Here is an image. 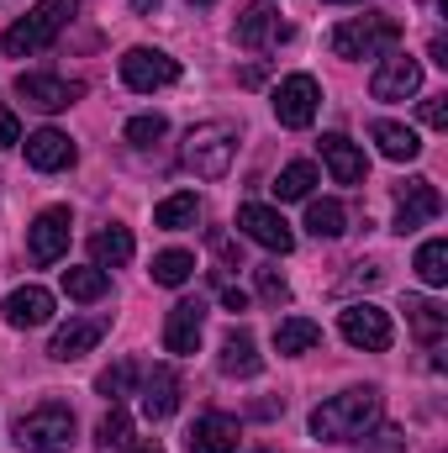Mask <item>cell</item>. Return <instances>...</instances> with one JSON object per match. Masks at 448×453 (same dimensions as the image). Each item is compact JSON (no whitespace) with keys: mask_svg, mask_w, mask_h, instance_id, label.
Here are the masks:
<instances>
[{"mask_svg":"<svg viewBox=\"0 0 448 453\" xmlns=\"http://www.w3.org/2000/svg\"><path fill=\"white\" fill-rule=\"evenodd\" d=\"M375 422H380V390L375 385H353V390H343L312 411V433L322 443H359V438H369Z\"/></svg>","mask_w":448,"mask_h":453,"instance_id":"cell-1","label":"cell"},{"mask_svg":"<svg viewBox=\"0 0 448 453\" xmlns=\"http://www.w3.org/2000/svg\"><path fill=\"white\" fill-rule=\"evenodd\" d=\"M74 16H80V0H37L21 21L5 27V37H0L5 58H32V53H42Z\"/></svg>","mask_w":448,"mask_h":453,"instance_id":"cell-2","label":"cell"},{"mask_svg":"<svg viewBox=\"0 0 448 453\" xmlns=\"http://www.w3.org/2000/svg\"><path fill=\"white\" fill-rule=\"evenodd\" d=\"M396 42H401V21L380 16V11L337 21L333 37H328V48L337 58H385V53H396Z\"/></svg>","mask_w":448,"mask_h":453,"instance_id":"cell-3","label":"cell"},{"mask_svg":"<svg viewBox=\"0 0 448 453\" xmlns=\"http://www.w3.org/2000/svg\"><path fill=\"white\" fill-rule=\"evenodd\" d=\"M232 153H237V127L232 121H201L185 137V169L196 180H227Z\"/></svg>","mask_w":448,"mask_h":453,"instance_id":"cell-4","label":"cell"},{"mask_svg":"<svg viewBox=\"0 0 448 453\" xmlns=\"http://www.w3.org/2000/svg\"><path fill=\"white\" fill-rule=\"evenodd\" d=\"M11 438H16L21 453H69L74 449V411L58 406V401H48V406L27 411V417L11 427Z\"/></svg>","mask_w":448,"mask_h":453,"instance_id":"cell-5","label":"cell"},{"mask_svg":"<svg viewBox=\"0 0 448 453\" xmlns=\"http://www.w3.org/2000/svg\"><path fill=\"white\" fill-rule=\"evenodd\" d=\"M337 333L348 348H364V353H385L390 342H396V327H390V317L380 311V306H369V301H353V306H343V317H337Z\"/></svg>","mask_w":448,"mask_h":453,"instance_id":"cell-6","label":"cell"},{"mask_svg":"<svg viewBox=\"0 0 448 453\" xmlns=\"http://www.w3.org/2000/svg\"><path fill=\"white\" fill-rule=\"evenodd\" d=\"M174 80H180V64H174L169 53H158V48H127V53H121V85H127V90L153 96V90H164V85H174Z\"/></svg>","mask_w":448,"mask_h":453,"instance_id":"cell-7","label":"cell"},{"mask_svg":"<svg viewBox=\"0 0 448 453\" xmlns=\"http://www.w3.org/2000/svg\"><path fill=\"white\" fill-rule=\"evenodd\" d=\"M317 106H322V85L312 74H285L274 85V116H280V127H290V132L312 127L317 121Z\"/></svg>","mask_w":448,"mask_h":453,"instance_id":"cell-8","label":"cell"},{"mask_svg":"<svg viewBox=\"0 0 448 453\" xmlns=\"http://www.w3.org/2000/svg\"><path fill=\"white\" fill-rule=\"evenodd\" d=\"M69 237H74V217H69V206H48V211H37V222L27 226V253H32V264H58L64 253H69Z\"/></svg>","mask_w":448,"mask_h":453,"instance_id":"cell-9","label":"cell"},{"mask_svg":"<svg viewBox=\"0 0 448 453\" xmlns=\"http://www.w3.org/2000/svg\"><path fill=\"white\" fill-rule=\"evenodd\" d=\"M417 90H422V64L412 53H385L380 69L369 74V96L375 101H406Z\"/></svg>","mask_w":448,"mask_h":453,"instance_id":"cell-10","label":"cell"},{"mask_svg":"<svg viewBox=\"0 0 448 453\" xmlns=\"http://www.w3.org/2000/svg\"><path fill=\"white\" fill-rule=\"evenodd\" d=\"M438 211H444V196H438L433 180H406L396 190V232L401 237L417 232V226H428V222H438Z\"/></svg>","mask_w":448,"mask_h":453,"instance_id":"cell-11","label":"cell"},{"mask_svg":"<svg viewBox=\"0 0 448 453\" xmlns=\"http://www.w3.org/2000/svg\"><path fill=\"white\" fill-rule=\"evenodd\" d=\"M16 96H21L32 111L53 116V111H69V106L85 96V85H74V80H58V74H21V80H16Z\"/></svg>","mask_w":448,"mask_h":453,"instance_id":"cell-12","label":"cell"},{"mask_svg":"<svg viewBox=\"0 0 448 453\" xmlns=\"http://www.w3.org/2000/svg\"><path fill=\"white\" fill-rule=\"evenodd\" d=\"M237 226H243L259 248H269V253H290V248H296V232H290V222H285L274 206H264V201L237 206Z\"/></svg>","mask_w":448,"mask_h":453,"instance_id":"cell-13","label":"cell"},{"mask_svg":"<svg viewBox=\"0 0 448 453\" xmlns=\"http://www.w3.org/2000/svg\"><path fill=\"white\" fill-rule=\"evenodd\" d=\"M201 333H206V306L201 301H174L169 317H164V348L174 358H190L201 348Z\"/></svg>","mask_w":448,"mask_h":453,"instance_id":"cell-14","label":"cell"},{"mask_svg":"<svg viewBox=\"0 0 448 453\" xmlns=\"http://www.w3.org/2000/svg\"><path fill=\"white\" fill-rule=\"evenodd\" d=\"M112 333V317H74V322H64L53 342H48V358H58V364H74V358H85L96 342Z\"/></svg>","mask_w":448,"mask_h":453,"instance_id":"cell-15","label":"cell"},{"mask_svg":"<svg viewBox=\"0 0 448 453\" xmlns=\"http://www.w3.org/2000/svg\"><path fill=\"white\" fill-rule=\"evenodd\" d=\"M232 37H237V48H248V53H264V48L285 42V37H290V27L280 21V11H274V5H248V11L237 16Z\"/></svg>","mask_w":448,"mask_h":453,"instance_id":"cell-16","label":"cell"},{"mask_svg":"<svg viewBox=\"0 0 448 453\" xmlns=\"http://www.w3.org/2000/svg\"><path fill=\"white\" fill-rule=\"evenodd\" d=\"M190 453H237L243 443V427H237V417H227V411H206V417H196V427H190Z\"/></svg>","mask_w":448,"mask_h":453,"instance_id":"cell-17","label":"cell"},{"mask_svg":"<svg viewBox=\"0 0 448 453\" xmlns=\"http://www.w3.org/2000/svg\"><path fill=\"white\" fill-rule=\"evenodd\" d=\"M74 158H80V148H74L58 127H42V132L27 137V164H32L37 174H58V169H69Z\"/></svg>","mask_w":448,"mask_h":453,"instance_id":"cell-18","label":"cell"},{"mask_svg":"<svg viewBox=\"0 0 448 453\" xmlns=\"http://www.w3.org/2000/svg\"><path fill=\"white\" fill-rule=\"evenodd\" d=\"M0 311H5L11 327H48V322H53V290H42V285H16Z\"/></svg>","mask_w":448,"mask_h":453,"instance_id":"cell-19","label":"cell"},{"mask_svg":"<svg viewBox=\"0 0 448 453\" xmlns=\"http://www.w3.org/2000/svg\"><path fill=\"white\" fill-rule=\"evenodd\" d=\"M180 411V374L169 364H153V374L143 380V417L148 422H169Z\"/></svg>","mask_w":448,"mask_h":453,"instance_id":"cell-20","label":"cell"},{"mask_svg":"<svg viewBox=\"0 0 448 453\" xmlns=\"http://www.w3.org/2000/svg\"><path fill=\"white\" fill-rule=\"evenodd\" d=\"M322 164L333 169L337 185H364V174H369V158H364L343 132H328V137H322Z\"/></svg>","mask_w":448,"mask_h":453,"instance_id":"cell-21","label":"cell"},{"mask_svg":"<svg viewBox=\"0 0 448 453\" xmlns=\"http://www.w3.org/2000/svg\"><path fill=\"white\" fill-rule=\"evenodd\" d=\"M217 364H222V374H232V380H253V374L264 369L253 333H248V327H232V333L222 338V353H217Z\"/></svg>","mask_w":448,"mask_h":453,"instance_id":"cell-22","label":"cell"},{"mask_svg":"<svg viewBox=\"0 0 448 453\" xmlns=\"http://www.w3.org/2000/svg\"><path fill=\"white\" fill-rule=\"evenodd\" d=\"M132 253H137V242H132V232L127 226H106V232H96L90 237V264L96 269H121V264H132Z\"/></svg>","mask_w":448,"mask_h":453,"instance_id":"cell-23","label":"cell"},{"mask_svg":"<svg viewBox=\"0 0 448 453\" xmlns=\"http://www.w3.org/2000/svg\"><path fill=\"white\" fill-rule=\"evenodd\" d=\"M369 137L380 142V153H385L390 164H412V158L422 153V137H417L412 127H401V121H375Z\"/></svg>","mask_w":448,"mask_h":453,"instance_id":"cell-24","label":"cell"},{"mask_svg":"<svg viewBox=\"0 0 448 453\" xmlns=\"http://www.w3.org/2000/svg\"><path fill=\"white\" fill-rule=\"evenodd\" d=\"M406 322H412V333L428 342H444V333H448V311L438 306V301H422V296H406Z\"/></svg>","mask_w":448,"mask_h":453,"instance_id":"cell-25","label":"cell"},{"mask_svg":"<svg viewBox=\"0 0 448 453\" xmlns=\"http://www.w3.org/2000/svg\"><path fill=\"white\" fill-rule=\"evenodd\" d=\"M317 342H322V327H317L312 317H285V322L274 327V353H285V358L312 353Z\"/></svg>","mask_w":448,"mask_h":453,"instance_id":"cell-26","label":"cell"},{"mask_svg":"<svg viewBox=\"0 0 448 453\" xmlns=\"http://www.w3.org/2000/svg\"><path fill=\"white\" fill-rule=\"evenodd\" d=\"M196 222H201V201L190 190H180V196H169V201L153 206V226H164V232H185V226H196Z\"/></svg>","mask_w":448,"mask_h":453,"instance_id":"cell-27","label":"cell"},{"mask_svg":"<svg viewBox=\"0 0 448 453\" xmlns=\"http://www.w3.org/2000/svg\"><path fill=\"white\" fill-rule=\"evenodd\" d=\"M153 285H169V290H180L190 274H196V253H185V248H164L158 258H153Z\"/></svg>","mask_w":448,"mask_h":453,"instance_id":"cell-28","label":"cell"},{"mask_svg":"<svg viewBox=\"0 0 448 453\" xmlns=\"http://www.w3.org/2000/svg\"><path fill=\"white\" fill-rule=\"evenodd\" d=\"M106 290H112V274H106V269H96V264H90V269H64V296H69V301H85V306H90V301H101Z\"/></svg>","mask_w":448,"mask_h":453,"instance_id":"cell-29","label":"cell"},{"mask_svg":"<svg viewBox=\"0 0 448 453\" xmlns=\"http://www.w3.org/2000/svg\"><path fill=\"white\" fill-rule=\"evenodd\" d=\"M312 185H317V164L296 158V164H285V169H280L274 196H280V201H312Z\"/></svg>","mask_w":448,"mask_h":453,"instance_id":"cell-30","label":"cell"},{"mask_svg":"<svg viewBox=\"0 0 448 453\" xmlns=\"http://www.w3.org/2000/svg\"><path fill=\"white\" fill-rule=\"evenodd\" d=\"M306 232H312V237H343V232H348L343 201H306Z\"/></svg>","mask_w":448,"mask_h":453,"instance_id":"cell-31","label":"cell"},{"mask_svg":"<svg viewBox=\"0 0 448 453\" xmlns=\"http://www.w3.org/2000/svg\"><path fill=\"white\" fill-rule=\"evenodd\" d=\"M127 443H132V417H127V406L116 401L112 411L101 417V427H96V449L101 453H121Z\"/></svg>","mask_w":448,"mask_h":453,"instance_id":"cell-32","label":"cell"},{"mask_svg":"<svg viewBox=\"0 0 448 453\" xmlns=\"http://www.w3.org/2000/svg\"><path fill=\"white\" fill-rule=\"evenodd\" d=\"M417 274H422V285H448V242L444 237H433V242H422L417 248Z\"/></svg>","mask_w":448,"mask_h":453,"instance_id":"cell-33","label":"cell"},{"mask_svg":"<svg viewBox=\"0 0 448 453\" xmlns=\"http://www.w3.org/2000/svg\"><path fill=\"white\" fill-rule=\"evenodd\" d=\"M132 380H137V364H132V358H121V364H112V369H101V374H96V390L116 406V401L132 390Z\"/></svg>","mask_w":448,"mask_h":453,"instance_id":"cell-34","label":"cell"},{"mask_svg":"<svg viewBox=\"0 0 448 453\" xmlns=\"http://www.w3.org/2000/svg\"><path fill=\"white\" fill-rule=\"evenodd\" d=\"M164 132H169V121H164L158 111L132 116V121H127V142H132V148H153V142H158Z\"/></svg>","mask_w":448,"mask_h":453,"instance_id":"cell-35","label":"cell"},{"mask_svg":"<svg viewBox=\"0 0 448 453\" xmlns=\"http://www.w3.org/2000/svg\"><path fill=\"white\" fill-rule=\"evenodd\" d=\"M253 280H259V301H264V306H285V301H290V285H285V274H280L274 264L253 269Z\"/></svg>","mask_w":448,"mask_h":453,"instance_id":"cell-36","label":"cell"},{"mask_svg":"<svg viewBox=\"0 0 448 453\" xmlns=\"http://www.w3.org/2000/svg\"><path fill=\"white\" fill-rule=\"evenodd\" d=\"M401 449H406V433L401 427H380L375 443H369V453H401Z\"/></svg>","mask_w":448,"mask_h":453,"instance_id":"cell-37","label":"cell"},{"mask_svg":"<svg viewBox=\"0 0 448 453\" xmlns=\"http://www.w3.org/2000/svg\"><path fill=\"white\" fill-rule=\"evenodd\" d=\"M422 121L444 132V127H448V96H428V101H422Z\"/></svg>","mask_w":448,"mask_h":453,"instance_id":"cell-38","label":"cell"},{"mask_svg":"<svg viewBox=\"0 0 448 453\" xmlns=\"http://www.w3.org/2000/svg\"><path fill=\"white\" fill-rule=\"evenodd\" d=\"M16 142H21V121H16V111L0 106V148H16Z\"/></svg>","mask_w":448,"mask_h":453,"instance_id":"cell-39","label":"cell"},{"mask_svg":"<svg viewBox=\"0 0 448 453\" xmlns=\"http://www.w3.org/2000/svg\"><path fill=\"white\" fill-rule=\"evenodd\" d=\"M222 306H227V311H248V296H243L237 285H227V280H222Z\"/></svg>","mask_w":448,"mask_h":453,"instance_id":"cell-40","label":"cell"},{"mask_svg":"<svg viewBox=\"0 0 448 453\" xmlns=\"http://www.w3.org/2000/svg\"><path fill=\"white\" fill-rule=\"evenodd\" d=\"M428 53H433V64H438V69H448V48H444V37H433V48H428Z\"/></svg>","mask_w":448,"mask_h":453,"instance_id":"cell-41","label":"cell"},{"mask_svg":"<svg viewBox=\"0 0 448 453\" xmlns=\"http://www.w3.org/2000/svg\"><path fill=\"white\" fill-rule=\"evenodd\" d=\"M274 411H285V401H259L253 406V417H274Z\"/></svg>","mask_w":448,"mask_h":453,"instance_id":"cell-42","label":"cell"},{"mask_svg":"<svg viewBox=\"0 0 448 453\" xmlns=\"http://www.w3.org/2000/svg\"><path fill=\"white\" fill-rule=\"evenodd\" d=\"M132 11H137V16H148V11H158V0H132Z\"/></svg>","mask_w":448,"mask_h":453,"instance_id":"cell-43","label":"cell"},{"mask_svg":"<svg viewBox=\"0 0 448 453\" xmlns=\"http://www.w3.org/2000/svg\"><path fill=\"white\" fill-rule=\"evenodd\" d=\"M132 453H164V449H158V443L148 438V443H137V449H132Z\"/></svg>","mask_w":448,"mask_h":453,"instance_id":"cell-44","label":"cell"},{"mask_svg":"<svg viewBox=\"0 0 448 453\" xmlns=\"http://www.w3.org/2000/svg\"><path fill=\"white\" fill-rule=\"evenodd\" d=\"M328 5H353V0H328Z\"/></svg>","mask_w":448,"mask_h":453,"instance_id":"cell-45","label":"cell"},{"mask_svg":"<svg viewBox=\"0 0 448 453\" xmlns=\"http://www.w3.org/2000/svg\"><path fill=\"white\" fill-rule=\"evenodd\" d=\"M196 5H212V0H196Z\"/></svg>","mask_w":448,"mask_h":453,"instance_id":"cell-46","label":"cell"}]
</instances>
